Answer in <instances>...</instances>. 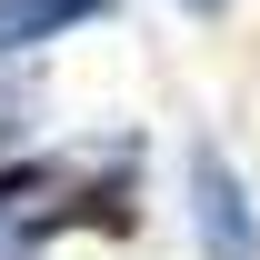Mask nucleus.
<instances>
[{
	"instance_id": "obj_1",
	"label": "nucleus",
	"mask_w": 260,
	"mask_h": 260,
	"mask_svg": "<svg viewBox=\"0 0 260 260\" xmlns=\"http://www.w3.org/2000/svg\"><path fill=\"white\" fill-rule=\"evenodd\" d=\"M190 220H200L210 260H260V210H250V190H240V170L220 150H190Z\"/></svg>"
},
{
	"instance_id": "obj_2",
	"label": "nucleus",
	"mask_w": 260,
	"mask_h": 260,
	"mask_svg": "<svg viewBox=\"0 0 260 260\" xmlns=\"http://www.w3.org/2000/svg\"><path fill=\"white\" fill-rule=\"evenodd\" d=\"M50 220H70L60 170H0V260H20Z\"/></svg>"
},
{
	"instance_id": "obj_3",
	"label": "nucleus",
	"mask_w": 260,
	"mask_h": 260,
	"mask_svg": "<svg viewBox=\"0 0 260 260\" xmlns=\"http://www.w3.org/2000/svg\"><path fill=\"white\" fill-rule=\"evenodd\" d=\"M90 10H110V0H0V60L30 50V40H60L70 20H90Z\"/></svg>"
},
{
	"instance_id": "obj_4",
	"label": "nucleus",
	"mask_w": 260,
	"mask_h": 260,
	"mask_svg": "<svg viewBox=\"0 0 260 260\" xmlns=\"http://www.w3.org/2000/svg\"><path fill=\"white\" fill-rule=\"evenodd\" d=\"M0 130H20V80H0Z\"/></svg>"
},
{
	"instance_id": "obj_5",
	"label": "nucleus",
	"mask_w": 260,
	"mask_h": 260,
	"mask_svg": "<svg viewBox=\"0 0 260 260\" xmlns=\"http://www.w3.org/2000/svg\"><path fill=\"white\" fill-rule=\"evenodd\" d=\"M190 10H220V0H190Z\"/></svg>"
}]
</instances>
